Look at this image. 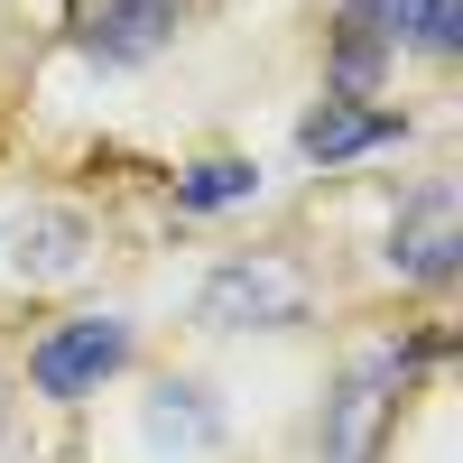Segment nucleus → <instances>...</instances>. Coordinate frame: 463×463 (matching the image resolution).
<instances>
[{
  "label": "nucleus",
  "mask_w": 463,
  "mask_h": 463,
  "mask_svg": "<svg viewBox=\"0 0 463 463\" xmlns=\"http://www.w3.org/2000/svg\"><path fill=\"white\" fill-rule=\"evenodd\" d=\"M408 121H399V111H371V102H316V111H306V121H297V148H306V158H316V167H343V158H371V148H390Z\"/></svg>",
  "instance_id": "6"
},
{
  "label": "nucleus",
  "mask_w": 463,
  "mask_h": 463,
  "mask_svg": "<svg viewBox=\"0 0 463 463\" xmlns=\"http://www.w3.org/2000/svg\"><path fill=\"white\" fill-rule=\"evenodd\" d=\"M176 19H185V0H93V10H84V56L148 65L176 37Z\"/></svg>",
  "instance_id": "4"
},
{
  "label": "nucleus",
  "mask_w": 463,
  "mask_h": 463,
  "mask_svg": "<svg viewBox=\"0 0 463 463\" xmlns=\"http://www.w3.org/2000/svg\"><path fill=\"white\" fill-rule=\"evenodd\" d=\"M0 436H10V399H0Z\"/></svg>",
  "instance_id": "11"
},
{
  "label": "nucleus",
  "mask_w": 463,
  "mask_h": 463,
  "mask_svg": "<svg viewBox=\"0 0 463 463\" xmlns=\"http://www.w3.org/2000/svg\"><path fill=\"white\" fill-rule=\"evenodd\" d=\"M148 445H185V454H204V445H222V417L204 408V390L167 380V390L148 399Z\"/></svg>",
  "instance_id": "8"
},
{
  "label": "nucleus",
  "mask_w": 463,
  "mask_h": 463,
  "mask_svg": "<svg viewBox=\"0 0 463 463\" xmlns=\"http://www.w3.org/2000/svg\"><path fill=\"white\" fill-rule=\"evenodd\" d=\"M408 371H417V353H399V343H371V353L343 362L334 399H325V445H316V463H380L390 417H399V399H408Z\"/></svg>",
  "instance_id": "1"
},
{
  "label": "nucleus",
  "mask_w": 463,
  "mask_h": 463,
  "mask_svg": "<svg viewBox=\"0 0 463 463\" xmlns=\"http://www.w3.org/2000/svg\"><path fill=\"white\" fill-rule=\"evenodd\" d=\"M454 185H427L408 213H399V232H390V260H399V279H427V288H445L454 279Z\"/></svg>",
  "instance_id": "7"
},
{
  "label": "nucleus",
  "mask_w": 463,
  "mask_h": 463,
  "mask_svg": "<svg viewBox=\"0 0 463 463\" xmlns=\"http://www.w3.org/2000/svg\"><path fill=\"white\" fill-rule=\"evenodd\" d=\"M260 195V167L250 158H204L195 176H176V204L185 213H222V204H250Z\"/></svg>",
  "instance_id": "9"
},
{
  "label": "nucleus",
  "mask_w": 463,
  "mask_h": 463,
  "mask_svg": "<svg viewBox=\"0 0 463 463\" xmlns=\"http://www.w3.org/2000/svg\"><path fill=\"white\" fill-rule=\"evenodd\" d=\"M399 37L417 56H454L463 47V0H399Z\"/></svg>",
  "instance_id": "10"
},
{
  "label": "nucleus",
  "mask_w": 463,
  "mask_h": 463,
  "mask_svg": "<svg viewBox=\"0 0 463 463\" xmlns=\"http://www.w3.org/2000/svg\"><path fill=\"white\" fill-rule=\"evenodd\" d=\"M121 362H130V325L121 316H74L28 353V380H37V399H93Z\"/></svg>",
  "instance_id": "3"
},
{
  "label": "nucleus",
  "mask_w": 463,
  "mask_h": 463,
  "mask_svg": "<svg viewBox=\"0 0 463 463\" xmlns=\"http://www.w3.org/2000/svg\"><path fill=\"white\" fill-rule=\"evenodd\" d=\"M297 316H306V279L288 260H222L195 297V325H213V334H279Z\"/></svg>",
  "instance_id": "2"
},
{
  "label": "nucleus",
  "mask_w": 463,
  "mask_h": 463,
  "mask_svg": "<svg viewBox=\"0 0 463 463\" xmlns=\"http://www.w3.org/2000/svg\"><path fill=\"white\" fill-rule=\"evenodd\" d=\"M0 241H10V269H19V279H74L84 250H93V222L65 213V204H28Z\"/></svg>",
  "instance_id": "5"
}]
</instances>
